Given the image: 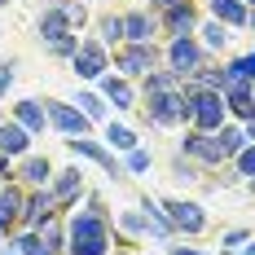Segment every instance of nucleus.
<instances>
[{
    "label": "nucleus",
    "instance_id": "423d86ee",
    "mask_svg": "<svg viewBox=\"0 0 255 255\" xmlns=\"http://www.w3.org/2000/svg\"><path fill=\"white\" fill-rule=\"evenodd\" d=\"M49 119H53V128L66 132V136H84V128H88V115L75 110V106H66V102H49Z\"/></svg>",
    "mask_w": 255,
    "mask_h": 255
},
{
    "label": "nucleus",
    "instance_id": "c9c22d12",
    "mask_svg": "<svg viewBox=\"0 0 255 255\" xmlns=\"http://www.w3.org/2000/svg\"><path fill=\"white\" fill-rule=\"evenodd\" d=\"M225 242H229V247H242V242H247V229H233L229 238H225Z\"/></svg>",
    "mask_w": 255,
    "mask_h": 255
},
{
    "label": "nucleus",
    "instance_id": "cd10ccee",
    "mask_svg": "<svg viewBox=\"0 0 255 255\" xmlns=\"http://www.w3.org/2000/svg\"><path fill=\"white\" fill-rule=\"evenodd\" d=\"M225 40H229V35H225V22H207L203 26V44L207 49H225Z\"/></svg>",
    "mask_w": 255,
    "mask_h": 255
},
{
    "label": "nucleus",
    "instance_id": "393cba45",
    "mask_svg": "<svg viewBox=\"0 0 255 255\" xmlns=\"http://www.w3.org/2000/svg\"><path fill=\"white\" fill-rule=\"evenodd\" d=\"M49 53H53V57H75V53H79V35H75V31H66L62 40H53V44H49Z\"/></svg>",
    "mask_w": 255,
    "mask_h": 255
},
{
    "label": "nucleus",
    "instance_id": "6ab92c4d",
    "mask_svg": "<svg viewBox=\"0 0 255 255\" xmlns=\"http://www.w3.org/2000/svg\"><path fill=\"white\" fill-rule=\"evenodd\" d=\"M79 185H84L79 172H57V180H53V198H57V203H71V198L79 194Z\"/></svg>",
    "mask_w": 255,
    "mask_h": 255
},
{
    "label": "nucleus",
    "instance_id": "5701e85b",
    "mask_svg": "<svg viewBox=\"0 0 255 255\" xmlns=\"http://www.w3.org/2000/svg\"><path fill=\"white\" fill-rule=\"evenodd\" d=\"M176 88V71H154V75H145V93H172Z\"/></svg>",
    "mask_w": 255,
    "mask_h": 255
},
{
    "label": "nucleus",
    "instance_id": "ddd939ff",
    "mask_svg": "<svg viewBox=\"0 0 255 255\" xmlns=\"http://www.w3.org/2000/svg\"><path fill=\"white\" fill-rule=\"evenodd\" d=\"M31 145V132L22 124H0V154L9 158V154H26Z\"/></svg>",
    "mask_w": 255,
    "mask_h": 255
},
{
    "label": "nucleus",
    "instance_id": "c756f323",
    "mask_svg": "<svg viewBox=\"0 0 255 255\" xmlns=\"http://www.w3.org/2000/svg\"><path fill=\"white\" fill-rule=\"evenodd\" d=\"M102 35H106V44H115V40H124V18H115V13H106V18H102Z\"/></svg>",
    "mask_w": 255,
    "mask_h": 255
},
{
    "label": "nucleus",
    "instance_id": "39448f33",
    "mask_svg": "<svg viewBox=\"0 0 255 255\" xmlns=\"http://www.w3.org/2000/svg\"><path fill=\"white\" fill-rule=\"evenodd\" d=\"M167 62H172V71H176V75H194V71L203 66V49H198L189 35H176V40H172V49H167Z\"/></svg>",
    "mask_w": 255,
    "mask_h": 255
},
{
    "label": "nucleus",
    "instance_id": "473e14b6",
    "mask_svg": "<svg viewBox=\"0 0 255 255\" xmlns=\"http://www.w3.org/2000/svg\"><path fill=\"white\" fill-rule=\"evenodd\" d=\"M238 167H242V176L255 180V145H247V150L238 154Z\"/></svg>",
    "mask_w": 255,
    "mask_h": 255
},
{
    "label": "nucleus",
    "instance_id": "4be33fe9",
    "mask_svg": "<svg viewBox=\"0 0 255 255\" xmlns=\"http://www.w3.org/2000/svg\"><path fill=\"white\" fill-rule=\"evenodd\" d=\"M229 110H233V115H242V119H255V97H251V88L229 93Z\"/></svg>",
    "mask_w": 255,
    "mask_h": 255
},
{
    "label": "nucleus",
    "instance_id": "4468645a",
    "mask_svg": "<svg viewBox=\"0 0 255 255\" xmlns=\"http://www.w3.org/2000/svg\"><path fill=\"white\" fill-rule=\"evenodd\" d=\"M211 13H216V22H225V26L251 22V9H247L242 0H211Z\"/></svg>",
    "mask_w": 255,
    "mask_h": 255
},
{
    "label": "nucleus",
    "instance_id": "b1692460",
    "mask_svg": "<svg viewBox=\"0 0 255 255\" xmlns=\"http://www.w3.org/2000/svg\"><path fill=\"white\" fill-rule=\"evenodd\" d=\"M22 176L31 180V185H44V180L53 176V167H49V158H26V167H22Z\"/></svg>",
    "mask_w": 255,
    "mask_h": 255
},
{
    "label": "nucleus",
    "instance_id": "dca6fc26",
    "mask_svg": "<svg viewBox=\"0 0 255 255\" xmlns=\"http://www.w3.org/2000/svg\"><path fill=\"white\" fill-rule=\"evenodd\" d=\"M13 115H18V124L35 136V132H44V106L40 102H18L13 106Z\"/></svg>",
    "mask_w": 255,
    "mask_h": 255
},
{
    "label": "nucleus",
    "instance_id": "f257e3e1",
    "mask_svg": "<svg viewBox=\"0 0 255 255\" xmlns=\"http://www.w3.org/2000/svg\"><path fill=\"white\" fill-rule=\"evenodd\" d=\"M110 238H106V220L97 211H84L71 220V255H106Z\"/></svg>",
    "mask_w": 255,
    "mask_h": 255
},
{
    "label": "nucleus",
    "instance_id": "bb28decb",
    "mask_svg": "<svg viewBox=\"0 0 255 255\" xmlns=\"http://www.w3.org/2000/svg\"><path fill=\"white\" fill-rule=\"evenodd\" d=\"M106 141H110V150H136V136H132L128 128H115V124L106 132Z\"/></svg>",
    "mask_w": 255,
    "mask_h": 255
},
{
    "label": "nucleus",
    "instance_id": "9b49d317",
    "mask_svg": "<svg viewBox=\"0 0 255 255\" xmlns=\"http://www.w3.org/2000/svg\"><path fill=\"white\" fill-rule=\"evenodd\" d=\"M22 207H26V198L18 194V189H4V185H0V233H9L13 225H18Z\"/></svg>",
    "mask_w": 255,
    "mask_h": 255
},
{
    "label": "nucleus",
    "instance_id": "6e6552de",
    "mask_svg": "<svg viewBox=\"0 0 255 255\" xmlns=\"http://www.w3.org/2000/svg\"><path fill=\"white\" fill-rule=\"evenodd\" d=\"M115 66H119L124 75H150L154 71V49L150 44H132V49H124L115 57Z\"/></svg>",
    "mask_w": 255,
    "mask_h": 255
},
{
    "label": "nucleus",
    "instance_id": "f03ea898",
    "mask_svg": "<svg viewBox=\"0 0 255 255\" xmlns=\"http://www.w3.org/2000/svg\"><path fill=\"white\" fill-rule=\"evenodd\" d=\"M189 119H194L198 132H216V128L225 124V97H220V93H211V88L189 93Z\"/></svg>",
    "mask_w": 255,
    "mask_h": 255
},
{
    "label": "nucleus",
    "instance_id": "412c9836",
    "mask_svg": "<svg viewBox=\"0 0 255 255\" xmlns=\"http://www.w3.org/2000/svg\"><path fill=\"white\" fill-rule=\"evenodd\" d=\"M102 88H106V97L119 106V110H128V106H132V88H128L124 79H102Z\"/></svg>",
    "mask_w": 255,
    "mask_h": 255
},
{
    "label": "nucleus",
    "instance_id": "a878e982",
    "mask_svg": "<svg viewBox=\"0 0 255 255\" xmlns=\"http://www.w3.org/2000/svg\"><path fill=\"white\" fill-rule=\"evenodd\" d=\"M18 255H53V251L44 247L40 233H22V238H18Z\"/></svg>",
    "mask_w": 255,
    "mask_h": 255
},
{
    "label": "nucleus",
    "instance_id": "4c0bfd02",
    "mask_svg": "<svg viewBox=\"0 0 255 255\" xmlns=\"http://www.w3.org/2000/svg\"><path fill=\"white\" fill-rule=\"evenodd\" d=\"M172 255H198V251H185V247H172Z\"/></svg>",
    "mask_w": 255,
    "mask_h": 255
},
{
    "label": "nucleus",
    "instance_id": "c85d7f7f",
    "mask_svg": "<svg viewBox=\"0 0 255 255\" xmlns=\"http://www.w3.org/2000/svg\"><path fill=\"white\" fill-rule=\"evenodd\" d=\"M220 145H225V154H242L247 150V136H242L238 128H225V132H220Z\"/></svg>",
    "mask_w": 255,
    "mask_h": 255
},
{
    "label": "nucleus",
    "instance_id": "7c9ffc66",
    "mask_svg": "<svg viewBox=\"0 0 255 255\" xmlns=\"http://www.w3.org/2000/svg\"><path fill=\"white\" fill-rule=\"evenodd\" d=\"M62 13H66V22H71V26H84V18H88V13H84V0H66Z\"/></svg>",
    "mask_w": 255,
    "mask_h": 255
},
{
    "label": "nucleus",
    "instance_id": "a211bd4d",
    "mask_svg": "<svg viewBox=\"0 0 255 255\" xmlns=\"http://www.w3.org/2000/svg\"><path fill=\"white\" fill-rule=\"evenodd\" d=\"M71 150L84 154V158H93V163H102L106 172H115V158H110V150H102L97 141H84V136H71Z\"/></svg>",
    "mask_w": 255,
    "mask_h": 255
},
{
    "label": "nucleus",
    "instance_id": "79ce46f5",
    "mask_svg": "<svg viewBox=\"0 0 255 255\" xmlns=\"http://www.w3.org/2000/svg\"><path fill=\"white\" fill-rule=\"evenodd\" d=\"M251 26H255V13H251Z\"/></svg>",
    "mask_w": 255,
    "mask_h": 255
},
{
    "label": "nucleus",
    "instance_id": "a19ab883",
    "mask_svg": "<svg viewBox=\"0 0 255 255\" xmlns=\"http://www.w3.org/2000/svg\"><path fill=\"white\" fill-rule=\"evenodd\" d=\"M242 4H255V0H242Z\"/></svg>",
    "mask_w": 255,
    "mask_h": 255
},
{
    "label": "nucleus",
    "instance_id": "2eb2a0df",
    "mask_svg": "<svg viewBox=\"0 0 255 255\" xmlns=\"http://www.w3.org/2000/svg\"><path fill=\"white\" fill-rule=\"evenodd\" d=\"M66 31H71V22H66L62 4H53V9H44V18H40V35H44V40L53 44V40H62Z\"/></svg>",
    "mask_w": 255,
    "mask_h": 255
},
{
    "label": "nucleus",
    "instance_id": "aec40b11",
    "mask_svg": "<svg viewBox=\"0 0 255 255\" xmlns=\"http://www.w3.org/2000/svg\"><path fill=\"white\" fill-rule=\"evenodd\" d=\"M167 31H172V35H189V31H194V9H189V4L167 9Z\"/></svg>",
    "mask_w": 255,
    "mask_h": 255
},
{
    "label": "nucleus",
    "instance_id": "ea45409f",
    "mask_svg": "<svg viewBox=\"0 0 255 255\" xmlns=\"http://www.w3.org/2000/svg\"><path fill=\"white\" fill-rule=\"evenodd\" d=\"M247 255H255V247H247Z\"/></svg>",
    "mask_w": 255,
    "mask_h": 255
},
{
    "label": "nucleus",
    "instance_id": "2f4dec72",
    "mask_svg": "<svg viewBox=\"0 0 255 255\" xmlns=\"http://www.w3.org/2000/svg\"><path fill=\"white\" fill-rule=\"evenodd\" d=\"M79 110H84V115H88V119H102V115H106V106L97 102V97H93V93H84V97H79Z\"/></svg>",
    "mask_w": 255,
    "mask_h": 255
},
{
    "label": "nucleus",
    "instance_id": "72a5a7b5",
    "mask_svg": "<svg viewBox=\"0 0 255 255\" xmlns=\"http://www.w3.org/2000/svg\"><path fill=\"white\" fill-rule=\"evenodd\" d=\"M128 167H132V172H150V154L145 150H128Z\"/></svg>",
    "mask_w": 255,
    "mask_h": 255
},
{
    "label": "nucleus",
    "instance_id": "0eeeda50",
    "mask_svg": "<svg viewBox=\"0 0 255 255\" xmlns=\"http://www.w3.org/2000/svg\"><path fill=\"white\" fill-rule=\"evenodd\" d=\"M102 71H106V49L93 44V40H84L79 53H75V75L79 79H102Z\"/></svg>",
    "mask_w": 255,
    "mask_h": 255
},
{
    "label": "nucleus",
    "instance_id": "c03bdc74",
    "mask_svg": "<svg viewBox=\"0 0 255 255\" xmlns=\"http://www.w3.org/2000/svg\"><path fill=\"white\" fill-rule=\"evenodd\" d=\"M4 255H9V251H4Z\"/></svg>",
    "mask_w": 255,
    "mask_h": 255
},
{
    "label": "nucleus",
    "instance_id": "9d476101",
    "mask_svg": "<svg viewBox=\"0 0 255 255\" xmlns=\"http://www.w3.org/2000/svg\"><path fill=\"white\" fill-rule=\"evenodd\" d=\"M185 150L198 154L203 163H220V158H229V154H225V145H220L216 136H207V132H189V136H185Z\"/></svg>",
    "mask_w": 255,
    "mask_h": 255
},
{
    "label": "nucleus",
    "instance_id": "58836bf2",
    "mask_svg": "<svg viewBox=\"0 0 255 255\" xmlns=\"http://www.w3.org/2000/svg\"><path fill=\"white\" fill-rule=\"evenodd\" d=\"M247 141H251V145H255V119H251V132H247Z\"/></svg>",
    "mask_w": 255,
    "mask_h": 255
},
{
    "label": "nucleus",
    "instance_id": "f8f14e48",
    "mask_svg": "<svg viewBox=\"0 0 255 255\" xmlns=\"http://www.w3.org/2000/svg\"><path fill=\"white\" fill-rule=\"evenodd\" d=\"M53 203H57L53 194H31V198H26V207H22L26 229H40V225H44V220L53 216Z\"/></svg>",
    "mask_w": 255,
    "mask_h": 255
},
{
    "label": "nucleus",
    "instance_id": "1a4fd4ad",
    "mask_svg": "<svg viewBox=\"0 0 255 255\" xmlns=\"http://www.w3.org/2000/svg\"><path fill=\"white\" fill-rule=\"evenodd\" d=\"M251 79H255V53H247V57H238L229 71L220 75V88H225V93H238V88H247Z\"/></svg>",
    "mask_w": 255,
    "mask_h": 255
},
{
    "label": "nucleus",
    "instance_id": "20e7f679",
    "mask_svg": "<svg viewBox=\"0 0 255 255\" xmlns=\"http://www.w3.org/2000/svg\"><path fill=\"white\" fill-rule=\"evenodd\" d=\"M163 211H167V225H176V229H185V233H203V229H207V216H203V207H198V203L167 198Z\"/></svg>",
    "mask_w": 255,
    "mask_h": 255
},
{
    "label": "nucleus",
    "instance_id": "7ed1b4c3",
    "mask_svg": "<svg viewBox=\"0 0 255 255\" xmlns=\"http://www.w3.org/2000/svg\"><path fill=\"white\" fill-rule=\"evenodd\" d=\"M150 119L154 124H180V119H189V93H154L150 97Z\"/></svg>",
    "mask_w": 255,
    "mask_h": 255
},
{
    "label": "nucleus",
    "instance_id": "f3484780",
    "mask_svg": "<svg viewBox=\"0 0 255 255\" xmlns=\"http://www.w3.org/2000/svg\"><path fill=\"white\" fill-rule=\"evenodd\" d=\"M150 31H154V22L145 13H128L124 18V40H132V44H150Z\"/></svg>",
    "mask_w": 255,
    "mask_h": 255
},
{
    "label": "nucleus",
    "instance_id": "f704fd0d",
    "mask_svg": "<svg viewBox=\"0 0 255 255\" xmlns=\"http://www.w3.org/2000/svg\"><path fill=\"white\" fill-rule=\"evenodd\" d=\"M9 84H13V66L4 62V66H0V93H9Z\"/></svg>",
    "mask_w": 255,
    "mask_h": 255
},
{
    "label": "nucleus",
    "instance_id": "37998d69",
    "mask_svg": "<svg viewBox=\"0 0 255 255\" xmlns=\"http://www.w3.org/2000/svg\"><path fill=\"white\" fill-rule=\"evenodd\" d=\"M0 4H9V0H0Z\"/></svg>",
    "mask_w": 255,
    "mask_h": 255
},
{
    "label": "nucleus",
    "instance_id": "e433bc0d",
    "mask_svg": "<svg viewBox=\"0 0 255 255\" xmlns=\"http://www.w3.org/2000/svg\"><path fill=\"white\" fill-rule=\"evenodd\" d=\"M176 4H185V0H154V9H163V13H167V9H176Z\"/></svg>",
    "mask_w": 255,
    "mask_h": 255
}]
</instances>
